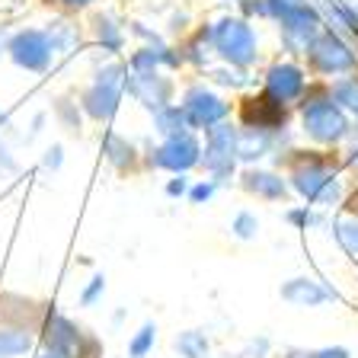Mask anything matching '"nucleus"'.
<instances>
[{"instance_id": "nucleus-1", "label": "nucleus", "mask_w": 358, "mask_h": 358, "mask_svg": "<svg viewBox=\"0 0 358 358\" xmlns=\"http://www.w3.org/2000/svg\"><path fill=\"white\" fill-rule=\"evenodd\" d=\"M217 45L234 61H250V55H253V36L243 22H224L217 29Z\"/></svg>"}, {"instance_id": "nucleus-2", "label": "nucleus", "mask_w": 358, "mask_h": 358, "mask_svg": "<svg viewBox=\"0 0 358 358\" xmlns=\"http://www.w3.org/2000/svg\"><path fill=\"white\" fill-rule=\"evenodd\" d=\"M304 122L310 128V134H317V138H336V134L343 131V115L333 106H313V109H307Z\"/></svg>"}, {"instance_id": "nucleus-3", "label": "nucleus", "mask_w": 358, "mask_h": 358, "mask_svg": "<svg viewBox=\"0 0 358 358\" xmlns=\"http://www.w3.org/2000/svg\"><path fill=\"white\" fill-rule=\"evenodd\" d=\"M16 52V61L26 67H42L45 58H48V42H45L42 36H36V32H29V36H20L13 45Z\"/></svg>"}, {"instance_id": "nucleus-4", "label": "nucleus", "mask_w": 358, "mask_h": 358, "mask_svg": "<svg viewBox=\"0 0 358 358\" xmlns=\"http://www.w3.org/2000/svg\"><path fill=\"white\" fill-rule=\"evenodd\" d=\"M246 122H256L262 128H272L282 122V106L275 103V96H259L246 103Z\"/></svg>"}, {"instance_id": "nucleus-5", "label": "nucleus", "mask_w": 358, "mask_h": 358, "mask_svg": "<svg viewBox=\"0 0 358 358\" xmlns=\"http://www.w3.org/2000/svg\"><path fill=\"white\" fill-rule=\"evenodd\" d=\"M195 154H199V148H195L189 138H182V141L176 138V141H170L164 150H160L157 160L164 166H173V170H186L189 164H195Z\"/></svg>"}, {"instance_id": "nucleus-6", "label": "nucleus", "mask_w": 358, "mask_h": 358, "mask_svg": "<svg viewBox=\"0 0 358 358\" xmlns=\"http://www.w3.org/2000/svg\"><path fill=\"white\" fill-rule=\"evenodd\" d=\"M313 58L320 61V67H327V71H343V67H349L352 55L345 52V48L336 42V38H323V42L317 45Z\"/></svg>"}, {"instance_id": "nucleus-7", "label": "nucleus", "mask_w": 358, "mask_h": 358, "mask_svg": "<svg viewBox=\"0 0 358 358\" xmlns=\"http://www.w3.org/2000/svg\"><path fill=\"white\" fill-rule=\"evenodd\" d=\"M268 90L275 99H291L301 90V74L294 67H275L272 77H268Z\"/></svg>"}, {"instance_id": "nucleus-8", "label": "nucleus", "mask_w": 358, "mask_h": 358, "mask_svg": "<svg viewBox=\"0 0 358 358\" xmlns=\"http://www.w3.org/2000/svg\"><path fill=\"white\" fill-rule=\"evenodd\" d=\"M189 115H192L199 125H211V122H217L224 115V106L217 103V99L205 96V99H195V103L189 106Z\"/></svg>"}, {"instance_id": "nucleus-9", "label": "nucleus", "mask_w": 358, "mask_h": 358, "mask_svg": "<svg viewBox=\"0 0 358 358\" xmlns=\"http://www.w3.org/2000/svg\"><path fill=\"white\" fill-rule=\"evenodd\" d=\"M29 345L26 336H0V355H10V352H22Z\"/></svg>"}, {"instance_id": "nucleus-10", "label": "nucleus", "mask_w": 358, "mask_h": 358, "mask_svg": "<svg viewBox=\"0 0 358 358\" xmlns=\"http://www.w3.org/2000/svg\"><path fill=\"white\" fill-rule=\"evenodd\" d=\"M253 189H259V192H266V195H278L282 192V182L278 179H272V176H253V182H250Z\"/></svg>"}, {"instance_id": "nucleus-11", "label": "nucleus", "mask_w": 358, "mask_h": 358, "mask_svg": "<svg viewBox=\"0 0 358 358\" xmlns=\"http://www.w3.org/2000/svg\"><path fill=\"white\" fill-rule=\"evenodd\" d=\"M320 182H323V173H310V176H301L298 186L304 189V192H313V189L320 186Z\"/></svg>"}, {"instance_id": "nucleus-12", "label": "nucleus", "mask_w": 358, "mask_h": 358, "mask_svg": "<svg viewBox=\"0 0 358 358\" xmlns=\"http://www.w3.org/2000/svg\"><path fill=\"white\" fill-rule=\"evenodd\" d=\"M150 339H154V329H144V333L138 336V343L131 345V352H134V355H141V352L148 349V343H150Z\"/></svg>"}, {"instance_id": "nucleus-13", "label": "nucleus", "mask_w": 358, "mask_h": 358, "mask_svg": "<svg viewBox=\"0 0 358 358\" xmlns=\"http://www.w3.org/2000/svg\"><path fill=\"white\" fill-rule=\"evenodd\" d=\"M71 3H83V0H71Z\"/></svg>"}, {"instance_id": "nucleus-14", "label": "nucleus", "mask_w": 358, "mask_h": 358, "mask_svg": "<svg viewBox=\"0 0 358 358\" xmlns=\"http://www.w3.org/2000/svg\"><path fill=\"white\" fill-rule=\"evenodd\" d=\"M45 358H58V355H45Z\"/></svg>"}]
</instances>
